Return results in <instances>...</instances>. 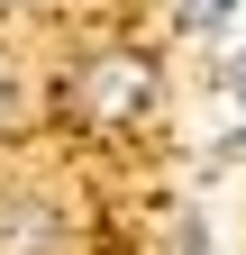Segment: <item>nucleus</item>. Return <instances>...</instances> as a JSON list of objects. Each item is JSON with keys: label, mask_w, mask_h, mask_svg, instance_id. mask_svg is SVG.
I'll return each instance as SVG.
<instances>
[{"label": "nucleus", "mask_w": 246, "mask_h": 255, "mask_svg": "<svg viewBox=\"0 0 246 255\" xmlns=\"http://www.w3.org/2000/svg\"><path fill=\"white\" fill-rule=\"evenodd\" d=\"M219 91H228V101H246V46H237V55L219 64Z\"/></svg>", "instance_id": "423d86ee"}, {"label": "nucleus", "mask_w": 246, "mask_h": 255, "mask_svg": "<svg viewBox=\"0 0 246 255\" xmlns=\"http://www.w3.org/2000/svg\"><path fill=\"white\" fill-rule=\"evenodd\" d=\"M0 255H73V219L46 191H0Z\"/></svg>", "instance_id": "f03ea898"}, {"label": "nucleus", "mask_w": 246, "mask_h": 255, "mask_svg": "<svg viewBox=\"0 0 246 255\" xmlns=\"http://www.w3.org/2000/svg\"><path fill=\"white\" fill-rule=\"evenodd\" d=\"M237 18V0H173V27L182 37H210V27H228Z\"/></svg>", "instance_id": "7ed1b4c3"}, {"label": "nucleus", "mask_w": 246, "mask_h": 255, "mask_svg": "<svg viewBox=\"0 0 246 255\" xmlns=\"http://www.w3.org/2000/svg\"><path fill=\"white\" fill-rule=\"evenodd\" d=\"M173 255H210V228H201V210H182V219H173Z\"/></svg>", "instance_id": "39448f33"}, {"label": "nucleus", "mask_w": 246, "mask_h": 255, "mask_svg": "<svg viewBox=\"0 0 246 255\" xmlns=\"http://www.w3.org/2000/svg\"><path fill=\"white\" fill-rule=\"evenodd\" d=\"M64 110H73L82 137H137V128L164 110V64L146 46H128V37L82 46L64 64Z\"/></svg>", "instance_id": "f257e3e1"}, {"label": "nucleus", "mask_w": 246, "mask_h": 255, "mask_svg": "<svg viewBox=\"0 0 246 255\" xmlns=\"http://www.w3.org/2000/svg\"><path fill=\"white\" fill-rule=\"evenodd\" d=\"M219 155H228V164H246V119H237V137H228V146H219Z\"/></svg>", "instance_id": "0eeeda50"}, {"label": "nucleus", "mask_w": 246, "mask_h": 255, "mask_svg": "<svg viewBox=\"0 0 246 255\" xmlns=\"http://www.w3.org/2000/svg\"><path fill=\"white\" fill-rule=\"evenodd\" d=\"M18 9H37V0H0V18H18Z\"/></svg>", "instance_id": "6e6552de"}, {"label": "nucleus", "mask_w": 246, "mask_h": 255, "mask_svg": "<svg viewBox=\"0 0 246 255\" xmlns=\"http://www.w3.org/2000/svg\"><path fill=\"white\" fill-rule=\"evenodd\" d=\"M18 119H27V91H18V64L0 55V146L18 137Z\"/></svg>", "instance_id": "20e7f679"}]
</instances>
